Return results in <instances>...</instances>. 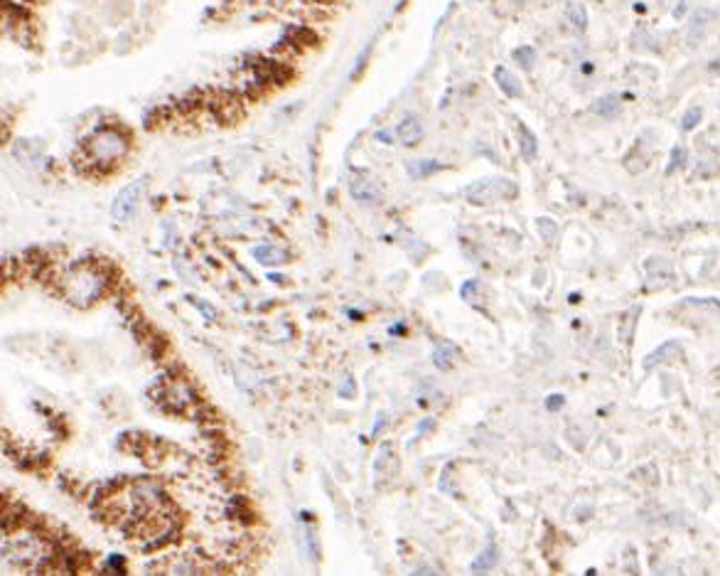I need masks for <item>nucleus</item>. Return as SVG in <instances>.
I'll list each match as a JSON object with an SVG mask.
<instances>
[{"label": "nucleus", "mask_w": 720, "mask_h": 576, "mask_svg": "<svg viewBox=\"0 0 720 576\" xmlns=\"http://www.w3.org/2000/svg\"><path fill=\"white\" fill-rule=\"evenodd\" d=\"M701 116H703V111L699 109V106H693V109L686 111V116H683V131H693V128L699 126L701 123Z\"/></svg>", "instance_id": "412c9836"}, {"label": "nucleus", "mask_w": 720, "mask_h": 576, "mask_svg": "<svg viewBox=\"0 0 720 576\" xmlns=\"http://www.w3.org/2000/svg\"><path fill=\"white\" fill-rule=\"evenodd\" d=\"M686 165V150L681 148V145H676V148L671 150V161H669V168H666V172H676L679 168Z\"/></svg>", "instance_id": "6ab92c4d"}, {"label": "nucleus", "mask_w": 720, "mask_h": 576, "mask_svg": "<svg viewBox=\"0 0 720 576\" xmlns=\"http://www.w3.org/2000/svg\"><path fill=\"white\" fill-rule=\"evenodd\" d=\"M519 131V150H521L524 158H536V153H539V141H536V136H533V131H528L524 123H519L517 126Z\"/></svg>", "instance_id": "1a4fd4ad"}, {"label": "nucleus", "mask_w": 720, "mask_h": 576, "mask_svg": "<svg viewBox=\"0 0 720 576\" xmlns=\"http://www.w3.org/2000/svg\"><path fill=\"white\" fill-rule=\"evenodd\" d=\"M571 25L575 30H585V28H588V12H585L580 6H573L571 8Z\"/></svg>", "instance_id": "aec40b11"}, {"label": "nucleus", "mask_w": 720, "mask_h": 576, "mask_svg": "<svg viewBox=\"0 0 720 576\" xmlns=\"http://www.w3.org/2000/svg\"><path fill=\"white\" fill-rule=\"evenodd\" d=\"M398 138H401L403 145H416L418 141L423 138V123L418 121L416 116H406L396 128Z\"/></svg>", "instance_id": "0eeeda50"}, {"label": "nucleus", "mask_w": 720, "mask_h": 576, "mask_svg": "<svg viewBox=\"0 0 720 576\" xmlns=\"http://www.w3.org/2000/svg\"><path fill=\"white\" fill-rule=\"evenodd\" d=\"M352 394H354V379H352V377H347V379H344V387H342V397L349 399Z\"/></svg>", "instance_id": "393cba45"}, {"label": "nucleus", "mask_w": 720, "mask_h": 576, "mask_svg": "<svg viewBox=\"0 0 720 576\" xmlns=\"http://www.w3.org/2000/svg\"><path fill=\"white\" fill-rule=\"evenodd\" d=\"M563 406H566V397H563V394H551V397L546 399V409L548 411H561Z\"/></svg>", "instance_id": "5701e85b"}, {"label": "nucleus", "mask_w": 720, "mask_h": 576, "mask_svg": "<svg viewBox=\"0 0 720 576\" xmlns=\"http://www.w3.org/2000/svg\"><path fill=\"white\" fill-rule=\"evenodd\" d=\"M430 429H435V419H430V416H428V419H421L416 424V433H418V436H425Z\"/></svg>", "instance_id": "b1692460"}, {"label": "nucleus", "mask_w": 720, "mask_h": 576, "mask_svg": "<svg viewBox=\"0 0 720 576\" xmlns=\"http://www.w3.org/2000/svg\"><path fill=\"white\" fill-rule=\"evenodd\" d=\"M536 227H539L544 242L553 244L555 239H558V224H555L553 219H548V217H539V219H536Z\"/></svg>", "instance_id": "dca6fc26"}, {"label": "nucleus", "mask_w": 720, "mask_h": 576, "mask_svg": "<svg viewBox=\"0 0 720 576\" xmlns=\"http://www.w3.org/2000/svg\"><path fill=\"white\" fill-rule=\"evenodd\" d=\"M253 256H256V261L259 264H266V266H275V264H286L290 256H288L286 249H281V246H275V244H261V246H256L253 249Z\"/></svg>", "instance_id": "6e6552de"}, {"label": "nucleus", "mask_w": 720, "mask_h": 576, "mask_svg": "<svg viewBox=\"0 0 720 576\" xmlns=\"http://www.w3.org/2000/svg\"><path fill=\"white\" fill-rule=\"evenodd\" d=\"M131 150V138L121 126L106 123L96 128L82 145V158H77V170L84 175H106L113 172L116 165Z\"/></svg>", "instance_id": "f257e3e1"}, {"label": "nucleus", "mask_w": 720, "mask_h": 576, "mask_svg": "<svg viewBox=\"0 0 720 576\" xmlns=\"http://www.w3.org/2000/svg\"><path fill=\"white\" fill-rule=\"evenodd\" d=\"M349 190H352L354 199H359V202H364V205L376 202V199L381 197V190H379V185H376V180L364 170L354 172L352 183H349Z\"/></svg>", "instance_id": "39448f33"}, {"label": "nucleus", "mask_w": 720, "mask_h": 576, "mask_svg": "<svg viewBox=\"0 0 720 576\" xmlns=\"http://www.w3.org/2000/svg\"><path fill=\"white\" fill-rule=\"evenodd\" d=\"M190 303H192V305H194V308H197V310H202V313H204V318H207V321H214V318H216V310H214V308H212V305H209V303H207V300H197V298H190Z\"/></svg>", "instance_id": "4be33fe9"}, {"label": "nucleus", "mask_w": 720, "mask_h": 576, "mask_svg": "<svg viewBox=\"0 0 720 576\" xmlns=\"http://www.w3.org/2000/svg\"><path fill=\"white\" fill-rule=\"evenodd\" d=\"M376 138H379L381 143H391V136H389L386 131H379V133H376Z\"/></svg>", "instance_id": "cd10ccee"}, {"label": "nucleus", "mask_w": 720, "mask_h": 576, "mask_svg": "<svg viewBox=\"0 0 720 576\" xmlns=\"http://www.w3.org/2000/svg\"><path fill=\"white\" fill-rule=\"evenodd\" d=\"M406 170H408V175H411V177H425V175H430V172L440 170V163L433 161V158H430V161H423V158H421V161H411V163H408Z\"/></svg>", "instance_id": "4468645a"}, {"label": "nucleus", "mask_w": 720, "mask_h": 576, "mask_svg": "<svg viewBox=\"0 0 720 576\" xmlns=\"http://www.w3.org/2000/svg\"><path fill=\"white\" fill-rule=\"evenodd\" d=\"M674 352H679V343H676V340H674V343H664L661 348H656L654 352L649 354V357H644V370L661 365V362L669 360V357H671Z\"/></svg>", "instance_id": "f8f14e48"}, {"label": "nucleus", "mask_w": 720, "mask_h": 576, "mask_svg": "<svg viewBox=\"0 0 720 576\" xmlns=\"http://www.w3.org/2000/svg\"><path fill=\"white\" fill-rule=\"evenodd\" d=\"M497 559H499V552H497V544L490 542L487 547L482 549V552L474 557L472 561V571H484V569H492V566L497 564Z\"/></svg>", "instance_id": "9d476101"}, {"label": "nucleus", "mask_w": 720, "mask_h": 576, "mask_svg": "<svg viewBox=\"0 0 720 576\" xmlns=\"http://www.w3.org/2000/svg\"><path fill=\"white\" fill-rule=\"evenodd\" d=\"M495 82L499 84V89L504 91L506 96H512V99H519V96H524V87L521 82H519L517 77H514L506 66H497L495 69Z\"/></svg>", "instance_id": "423d86ee"}, {"label": "nucleus", "mask_w": 720, "mask_h": 576, "mask_svg": "<svg viewBox=\"0 0 720 576\" xmlns=\"http://www.w3.org/2000/svg\"><path fill=\"white\" fill-rule=\"evenodd\" d=\"M683 10H686V6H683V3H681V6L676 8V17H679V15H683Z\"/></svg>", "instance_id": "c85d7f7f"}, {"label": "nucleus", "mask_w": 720, "mask_h": 576, "mask_svg": "<svg viewBox=\"0 0 720 576\" xmlns=\"http://www.w3.org/2000/svg\"><path fill=\"white\" fill-rule=\"evenodd\" d=\"M710 17H713V12H710V10H699V12H696V15H693V20H691V30H688V33H691V37H693V39H701V37H703V30L708 28Z\"/></svg>", "instance_id": "2eb2a0df"}, {"label": "nucleus", "mask_w": 720, "mask_h": 576, "mask_svg": "<svg viewBox=\"0 0 720 576\" xmlns=\"http://www.w3.org/2000/svg\"><path fill=\"white\" fill-rule=\"evenodd\" d=\"M111 283H113V276H111L109 264L104 259H84L79 264L69 266L57 278L59 294L77 308L94 305L109 291Z\"/></svg>", "instance_id": "f03ea898"}, {"label": "nucleus", "mask_w": 720, "mask_h": 576, "mask_svg": "<svg viewBox=\"0 0 720 576\" xmlns=\"http://www.w3.org/2000/svg\"><path fill=\"white\" fill-rule=\"evenodd\" d=\"M514 60L524 69H531L533 62H536V52H533V47H519V50H514Z\"/></svg>", "instance_id": "a211bd4d"}, {"label": "nucleus", "mask_w": 720, "mask_h": 576, "mask_svg": "<svg viewBox=\"0 0 720 576\" xmlns=\"http://www.w3.org/2000/svg\"><path fill=\"white\" fill-rule=\"evenodd\" d=\"M145 190V180H136V183L126 185V188L118 192V197L113 199V207H111V217L116 222H126L133 217L138 202H140V195Z\"/></svg>", "instance_id": "20e7f679"}, {"label": "nucleus", "mask_w": 720, "mask_h": 576, "mask_svg": "<svg viewBox=\"0 0 720 576\" xmlns=\"http://www.w3.org/2000/svg\"><path fill=\"white\" fill-rule=\"evenodd\" d=\"M367 57H369V47H367V50H364V52H362V57H359V66H354V72H352V77H354V79H357V77H359V74H362L364 64H367Z\"/></svg>", "instance_id": "a878e982"}, {"label": "nucleus", "mask_w": 720, "mask_h": 576, "mask_svg": "<svg viewBox=\"0 0 720 576\" xmlns=\"http://www.w3.org/2000/svg\"><path fill=\"white\" fill-rule=\"evenodd\" d=\"M386 426V414H381L379 416V421H376V424H374V429H371V436H379V433H381V429H384Z\"/></svg>", "instance_id": "bb28decb"}, {"label": "nucleus", "mask_w": 720, "mask_h": 576, "mask_svg": "<svg viewBox=\"0 0 720 576\" xmlns=\"http://www.w3.org/2000/svg\"><path fill=\"white\" fill-rule=\"evenodd\" d=\"M455 354H457L455 345H450V343L438 345L433 352V365L438 367V370H450V365L455 362Z\"/></svg>", "instance_id": "9b49d317"}, {"label": "nucleus", "mask_w": 720, "mask_h": 576, "mask_svg": "<svg viewBox=\"0 0 720 576\" xmlns=\"http://www.w3.org/2000/svg\"><path fill=\"white\" fill-rule=\"evenodd\" d=\"M637 313L639 308L629 310V313H625V318H622V327H620V335H622V343H629V338H632V332H634V323H637Z\"/></svg>", "instance_id": "f3484780"}, {"label": "nucleus", "mask_w": 720, "mask_h": 576, "mask_svg": "<svg viewBox=\"0 0 720 576\" xmlns=\"http://www.w3.org/2000/svg\"><path fill=\"white\" fill-rule=\"evenodd\" d=\"M593 111L598 114V116H602V118H612V116H617V114H620L622 106H620V101H617L615 96H602V99H598L593 104Z\"/></svg>", "instance_id": "ddd939ff"}, {"label": "nucleus", "mask_w": 720, "mask_h": 576, "mask_svg": "<svg viewBox=\"0 0 720 576\" xmlns=\"http://www.w3.org/2000/svg\"><path fill=\"white\" fill-rule=\"evenodd\" d=\"M465 197L470 202H495V199H512L517 197V185L512 180H506V177H484L479 183L470 185L465 190Z\"/></svg>", "instance_id": "7ed1b4c3"}]
</instances>
